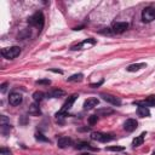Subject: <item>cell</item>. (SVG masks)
<instances>
[{
	"label": "cell",
	"instance_id": "cell-1",
	"mask_svg": "<svg viewBox=\"0 0 155 155\" xmlns=\"http://www.w3.org/2000/svg\"><path fill=\"white\" fill-rule=\"evenodd\" d=\"M79 97L76 93H74V95H71V96H69L68 97V100L64 102V104H63V107L61 108V110L58 112V113H56V119H57V121L59 120V119H63L64 116H65V114H67V112L73 107V104H74V102L76 101V98Z\"/></svg>",
	"mask_w": 155,
	"mask_h": 155
},
{
	"label": "cell",
	"instance_id": "cell-2",
	"mask_svg": "<svg viewBox=\"0 0 155 155\" xmlns=\"http://www.w3.org/2000/svg\"><path fill=\"white\" fill-rule=\"evenodd\" d=\"M44 22H45V18H44V14H43L41 11L35 12L33 16H30V17L28 18V23H29L30 26H33V27L38 28L39 30H41V29H43V27H44Z\"/></svg>",
	"mask_w": 155,
	"mask_h": 155
},
{
	"label": "cell",
	"instance_id": "cell-3",
	"mask_svg": "<svg viewBox=\"0 0 155 155\" xmlns=\"http://www.w3.org/2000/svg\"><path fill=\"white\" fill-rule=\"evenodd\" d=\"M21 49L18 46H11V47H4L2 50V56L6 59H14L17 56H20Z\"/></svg>",
	"mask_w": 155,
	"mask_h": 155
},
{
	"label": "cell",
	"instance_id": "cell-4",
	"mask_svg": "<svg viewBox=\"0 0 155 155\" xmlns=\"http://www.w3.org/2000/svg\"><path fill=\"white\" fill-rule=\"evenodd\" d=\"M91 138L93 141L97 142H102V143H107L114 139V136L110 133H103V132H92L91 133Z\"/></svg>",
	"mask_w": 155,
	"mask_h": 155
},
{
	"label": "cell",
	"instance_id": "cell-5",
	"mask_svg": "<svg viewBox=\"0 0 155 155\" xmlns=\"http://www.w3.org/2000/svg\"><path fill=\"white\" fill-rule=\"evenodd\" d=\"M155 20V8H145L142 11V21L145 23L153 22Z\"/></svg>",
	"mask_w": 155,
	"mask_h": 155
},
{
	"label": "cell",
	"instance_id": "cell-6",
	"mask_svg": "<svg viewBox=\"0 0 155 155\" xmlns=\"http://www.w3.org/2000/svg\"><path fill=\"white\" fill-rule=\"evenodd\" d=\"M101 97H102L103 101H106V102H108V103H110V104H113V106L119 107V106L121 104V100H120L119 97H116V96L108 95V93H102Z\"/></svg>",
	"mask_w": 155,
	"mask_h": 155
},
{
	"label": "cell",
	"instance_id": "cell-7",
	"mask_svg": "<svg viewBox=\"0 0 155 155\" xmlns=\"http://www.w3.org/2000/svg\"><path fill=\"white\" fill-rule=\"evenodd\" d=\"M22 101H23L22 95H20L18 92H12V93H10V96H9V102H10V104L14 106V107L20 106V104L22 103Z\"/></svg>",
	"mask_w": 155,
	"mask_h": 155
},
{
	"label": "cell",
	"instance_id": "cell-8",
	"mask_svg": "<svg viewBox=\"0 0 155 155\" xmlns=\"http://www.w3.org/2000/svg\"><path fill=\"white\" fill-rule=\"evenodd\" d=\"M138 127V122L136 119H127L124 122V130L127 132H133Z\"/></svg>",
	"mask_w": 155,
	"mask_h": 155
},
{
	"label": "cell",
	"instance_id": "cell-9",
	"mask_svg": "<svg viewBox=\"0 0 155 155\" xmlns=\"http://www.w3.org/2000/svg\"><path fill=\"white\" fill-rule=\"evenodd\" d=\"M95 44H96V40L92 39V38H90V39H86V40H84L83 43L78 44V45H75V46H71V50H83V49H85L86 46L89 47V46H92V45H95Z\"/></svg>",
	"mask_w": 155,
	"mask_h": 155
},
{
	"label": "cell",
	"instance_id": "cell-10",
	"mask_svg": "<svg viewBox=\"0 0 155 155\" xmlns=\"http://www.w3.org/2000/svg\"><path fill=\"white\" fill-rule=\"evenodd\" d=\"M136 106H142V107H155V95H151L149 97H147L144 101L142 102H134Z\"/></svg>",
	"mask_w": 155,
	"mask_h": 155
},
{
	"label": "cell",
	"instance_id": "cell-11",
	"mask_svg": "<svg viewBox=\"0 0 155 155\" xmlns=\"http://www.w3.org/2000/svg\"><path fill=\"white\" fill-rule=\"evenodd\" d=\"M127 28H128V23H126V22H116L113 24V32L116 34L124 33Z\"/></svg>",
	"mask_w": 155,
	"mask_h": 155
},
{
	"label": "cell",
	"instance_id": "cell-12",
	"mask_svg": "<svg viewBox=\"0 0 155 155\" xmlns=\"http://www.w3.org/2000/svg\"><path fill=\"white\" fill-rule=\"evenodd\" d=\"M98 102H100L98 98H96V97H90V98H87V100L84 102V109H86V110L93 109L95 107H97Z\"/></svg>",
	"mask_w": 155,
	"mask_h": 155
},
{
	"label": "cell",
	"instance_id": "cell-13",
	"mask_svg": "<svg viewBox=\"0 0 155 155\" xmlns=\"http://www.w3.org/2000/svg\"><path fill=\"white\" fill-rule=\"evenodd\" d=\"M71 143H73V141H71V138H69V137H59L58 141H57V145H58V148H61V149H64V148L71 145Z\"/></svg>",
	"mask_w": 155,
	"mask_h": 155
},
{
	"label": "cell",
	"instance_id": "cell-14",
	"mask_svg": "<svg viewBox=\"0 0 155 155\" xmlns=\"http://www.w3.org/2000/svg\"><path fill=\"white\" fill-rule=\"evenodd\" d=\"M65 92L63 90H59V89H55V90H51L49 93H47V97L49 98H58V97H62L64 96Z\"/></svg>",
	"mask_w": 155,
	"mask_h": 155
},
{
	"label": "cell",
	"instance_id": "cell-15",
	"mask_svg": "<svg viewBox=\"0 0 155 155\" xmlns=\"http://www.w3.org/2000/svg\"><path fill=\"white\" fill-rule=\"evenodd\" d=\"M137 114H138L141 118H148V116H150V110H149V108H147V107L138 106V108H137Z\"/></svg>",
	"mask_w": 155,
	"mask_h": 155
},
{
	"label": "cell",
	"instance_id": "cell-16",
	"mask_svg": "<svg viewBox=\"0 0 155 155\" xmlns=\"http://www.w3.org/2000/svg\"><path fill=\"white\" fill-rule=\"evenodd\" d=\"M145 134H147V132H142L139 136H137V137L133 139V142H132V147H133V148H136V147L142 145V144H143V142H144V137H145Z\"/></svg>",
	"mask_w": 155,
	"mask_h": 155
},
{
	"label": "cell",
	"instance_id": "cell-17",
	"mask_svg": "<svg viewBox=\"0 0 155 155\" xmlns=\"http://www.w3.org/2000/svg\"><path fill=\"white\" fill-rule=\"evenodd\" d=\"M145 67H147L145 63H134V64H130V65L126 68V70L130 71V73H132V71H137V70H139V69H142V68H145Z\"/></svg>",
	"mask_w": 155,
	"mask_h": 155
},
{
	"label": "cell",
	"instance_id": "cell-18",
	"mask_svg": "<svg viewBox=\"0 0 155 155\" xmlns=\"http://www.w3.org/2000/svg\"><path fill=\"white\" fill-rule=\"evenodd\" d=\"M113 113H114V110L110 108H100L96 110V115H98V116H108Z\"/></svg>",
	"mask_w": 155,
	"mask_h": 155
},
{
	"label": "cell",
	"instance_id": "cell-19",
	"mask_svg": "<svg viewBox=\"0 0 155 155\" xmlns=\"http://www.w3.org/2000/svg\"><path fill=\"white\" fill-rule=\"evenodd\" d=\"M76 149H89V150H98L97 148L92 147L90 143L87 142H80V143H78L76 144Z\"/></svg>",
	"mask_w": 155,
	"mask_h": 155
},
{
	"label": "cell",
	"instance_id": "cell-20",
	"mask_svg": "<svg viewBox=\"0 0 155 155\" xmlns=\"http://www.w3.org/2000/svg\"><path fill=\"white\" fill-rule=\"evenodd\" d=\"M29 114L30 115H40L41 112H40V108H39V104L35 102L33 103L30 107H29Z\"/></svg>",
	"mask_w": 155,
	"mask_h": 155
},
{
	"label": "cell",
	"instance_id": "cell-21",
	"mask_svg": "<svg viewBox=\"0 0 155 155\" xmlns=\"http://www.w3.org/2000/svg\"><path fill=\"white\" fill-rule=\"evenodd\" d=\"M83 79H84V75L81 73H79V74H74V75L69 76L68 78V81L69 83H76V81H81Z\"/></svg>",
	"mask_w": 155,
	"mask_h": 155
},
{
	"label": "cell",
	"instance_id": "cell-22",
	"mask_svg": "<svg viewBox=\"0 0 155 155\" xmlns=\"http://www.w3.org/2000/svg\"><path fill=\"white\" fill-rule=\"evenodd\" d=\"M44 97H45V93L41 92V91H36V92L33 93V98H34V101H35L36 103L41 102V101L44 100Z\"/></svg>",
	"mask_w": 155,
	"mask_h": 155
},
{
	"label": "cell",
	"instance_id": "cell-23",
	"mask_svg": "<svg viewBox=\"0 0 155 155\" xmlns=\"http://www.w3.org/2000/svg\"><path fill=\"white\" fill-rule=\"evenodd\" d=\"M35 139L39 141V142H49V143H50V139H49L47 137H45L41 132H36V133H35Z\"/></svg>",
	"mask_w": 155,
	"mask_h": 155
},
{
	"label": "cell",
	"instance_id": "cell-24",
	"mask_svg": "<svg viewBox=\"0 0 155 155\" xmlns=\"http://www.w3.org/2000/svg\"><path fill=\"white\" fill-rule=\"evenodd\" d=\"M106 150H108V151H122V150H125V148L121 145H114V147H107Z\"/></svg>",
	"mask_w": 155,
	"mask_h": 155
},
{
	"label": "cell",
	"instance_id": "cell-25",
	"mask_svg": "<svg viewBox=\"0 0 155 155\" xmlns=\"http://www.w3.org/2000/svg\"><path fill=\"white\" fill-rule=\"evenodd\" d=\"M11 128H12V127H11L10 124H4V125H2V132H3V134H8V132H9Z\"/></svg>",
	"mask_w": 155,
	"mask_h": 155
},
{
	"label": "cell",
	"instance_id": "cell-26",
	"mask_svg": "<svg viewBox=\"0 0 155 155\" xmlns=\"http://www.w3.org/2000/svg\"><path fill=\"white\" fill-rule=\"evenodd\" d=\"M97 121H98V116H97V115H91V116L89 118V122H90V125H95Z\"/></svg>",
	"mask_w": 155,
	"mask_h": 155
},
{
	"label": "cell",
	"instance_id": "cell-27",
	"mask_svg": "<svg viewBox=\"0 0 155 155\" xmlns=\"http://www.w3.org/2000/svg\"><path fill=\"white\" fill-rule=\"evenodd\" d=\"M50 84H51V80H49V79H43V80L36 81V85H50Z\"/></svg>",
	"mask_w": 155,
	"mask_h": 155
},
{
	"label": "cell",
	"instance_id": "cell-28",
	"mask_svg": "<svg viewBox=\"0 0 155 155\" xmlns=\"http://www.w3.org/2000/svg\"><path fill=\"white\" fill-rule=\"evenodd\" d=\"M8 86H9V83H4L2 86H0V91H2L3 93H5L6 90H8Z\"/></svg>",
	"mask_w": 155,
	"mask_h": 155
},
{
	"label": "cell",
	"instance_id": "cell-29",
	"mask_svg": "<svg viewBox=\"0 0 155 155\" xmlns=\"http://www.w3.org/2000/svg\"><path fill=\"white\" fill-rule=\"evenodd\" d=\"M0 153H2L3 155H11L10 149H6V148H2V149H0Z\"/></svg>",
	"mask_w": 155,
	"mask_h": 155
},
{
	"label": "cell",
	"instance_id": "cell-30",
	"mask_svg": "<svg viewBox=\"0 0 155 155\" xmlns=\"http://www.w3.org/2000/svg\"><path fill=\"white\" fill-rule=\"evenodd\" d=\"M0 124H2V125H4V124H10V121L8 120V118H6L5 115H3L2 118H0Z\"/></svg>",
	"mask_w": 155,
	"mask_h": 155
},
{
	"label": "cell",
	"instance_id": "cell-31",
	"mask_svg": "<svg viewBox=\"0 0 155 155\" xmlns=\"http://www.w3.org/2000/svg\"><path fill=\"white\" fill-rule=\"evenodd\" d=\"M103 83H104V80H101L100 83H96V84H90V87H92V89H96V87L101 86V85H102Z\"/></svg>",
	"mask_w": 155,
	"mask_h": 155
},
{
	"label": "cell",
	"instance_id": "cell-32",
	"mask_svg": "<svg viewBox=\"0 0 155 155\" xmlns=\"http://www.w3.org/2000/svg\"><path fill=\"white\" fill-rule=\"evenodd\" d=\"M50 71H53V73H58V74H63V71L61 69H50Z\"/></svg>",
	"mask_w": 155,
	"mask_h": 155
},
{
	"label": "cell",
	"instance_id": "cell-33",
	"mask_svg": "<svg viewBox=\"0 0 155 155\" xmlns=\"http://www.w3.org/2000/svg\"><path fill=\"white\" fill-rule=\"evenodd\" d=\"M80 155H91L90 153H84V154H80Z\"/></svg>",
	"mask_w": 155,
	"mask_h": 155
},
{
	"label": "cell",
	"instance_id": "cell-34",
	"mask_svg": "<svg viewBox=\"0 0 155 155\" xmlns=\"http://www.w3.org/2000/svg\"><path fill=\"white\" fill-rule=\"evenodd\" d=\"M153 155H155V150H154V151H153Z\"/></svg>",
	"mask_w": 155,
	"mask_h": 155
}]
</instances>
